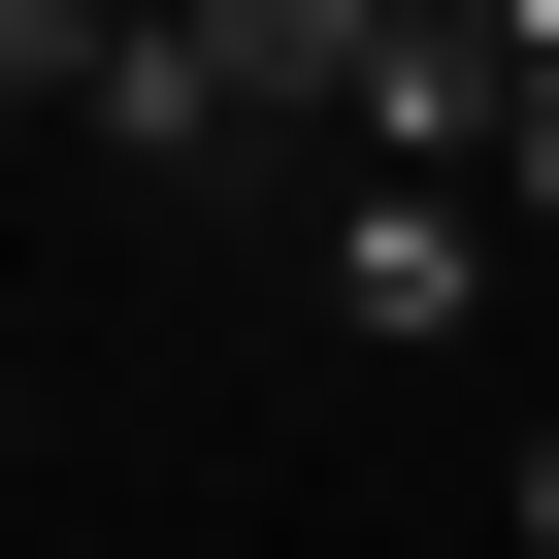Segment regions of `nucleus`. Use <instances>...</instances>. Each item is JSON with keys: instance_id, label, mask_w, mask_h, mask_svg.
<instances>
[{"instance_id": "obj_1", "label": "nucleus", "mask_w": 559, "mask_h": 559, "mask_svg": "<svg viewBox=\"0 0 559 559\" xmlns=\"http://www.w3.org/2000/svg\"><path fill=\"white\" fill-rule=\"evenodd\" d=\"M461 263H493V198H428V165H395V198L330 230V330H461Z\"/></svg>"}, {"instance_id": "obj_2", "label": "nucleus", "mask_w": 559, "mask_h": 559, "mask_svg": "<svg viewBox=\"0 0 559 559\" xmlns=\"http://www.w3.org/2000/svg\"><path fill=\"white\" fill-rule=\"evenodd\" d=\"M461 34H493V67H559V0H461Z\"/></svg>"}, {"instance_id": "obj_3", "label": "nucleus", "mask_w": 559, "mask_h": 559, "mask_svg": "<svg viewBox=\"0 0 559 559\" xmlns=\"http://www.w3.org/2000/svg\"><path fill=\"white\" fill-rule=\"evenodd\" d=\"M526 559H559V428H526Z\"/></svg>"}, {"instance_id": "obj_4", "label": "nucleus", "mask_w": 559, "mask_h": 559, "mask_svg": "<svg viewBox=\"0 0 559 559\" xmlns=\"http://www.w3.org/2000/svg\"><path fill=\"white\" fill-rule=\"evenodd\" d=\"M99 34H198V0H99Z\"/></svg>"}]
</instances>
